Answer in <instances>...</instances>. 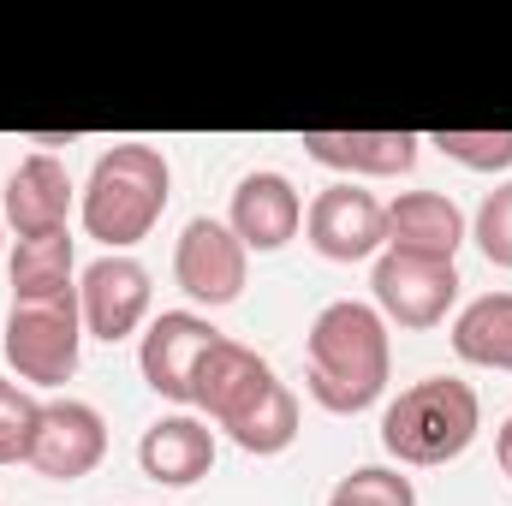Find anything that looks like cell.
I'll list each match as a JSON object with an SVG mask.
<instances>
[{
	"label": "cell",
	"mask_w": 512,
	"mask_h": 506,
	"mask_svg": "<svg viewBox=\"0 0 512 506\" xmlns=\"http://www.w3.org/2000/svg\"><path fill=\"white\" fill-rule=\"evenodd\" d=\"M221 340V328L197 310H161L143 340H137V370L149 381L155 399H173V405H191V381L197 364L209 358V346Z\"/></svg>",
	"instance_id": "9c48e42d"
},
{
	"label": "cell",
	"mask_w": 512,
	"mask_h": 506,
	"mask_svg": "<svg viewBox=\"0 0 512 506\" xmlns=\"http://www.w3.org/2000/svg\"><path fill=\"white\" fill-rule=\"evenodd\" d=\"M149 268L137 256H96L84 274H78V310H84V334L90 340H126L143 328L149 316Z\"/></svg>",
	"instance_id": "8fae6325"
},
{
	"label": "cell",
	"mask_w": 512,
	"mask_h": 506,
	"mask_svg": "<svg viewBox=\"0 0 512 506\" xmlns=\"http://www.w3.org/2000/svg\"><path fill=\"white\" fill-rule=\"evenodd\" d=\"M310 161L352 173V179H399L417 167V131H304L298 137Z\"/></svg>",
	"instance_id": "2e32d148"
},
{
	"label": "cell",
	"mask_w": 512,
	"mask_h": 506,
	"mask_svg": "<svg viewBox=\"0 0 512 506\" xmlns=\"http://www.w3.org/2000/svg\"><path fill=\"white\" fill-rule=\"evenodd\" d=\"M245 274H251V251L239 245V233L215 215H197L185 221L179 245H173V280L191 304L203 310H221L245 292Z\"/></svg>",
	"instance_id": "ba28073f"
},
{
	"label": "cell",
	"mask_w": 512,
	"mask_h": 506,
	"mask_svg": "<svg viewBox=\"0 0 512 506\" xmlns=\"http://www.w3.org/2000/svg\"><path fill=\"white\" fill-rule=\"evenodd\" d=\"M167 197H173L167 155L155 143H114L90 167V185L78 197V221L96 245L126 256L131 245H143L155 233V221L167 215Z\"/></svg>",
	"instance_id": "3957f363"
},
{
	"label": "cell",
	"mask_w": 512,
	"mask_h": 506,
	"mask_svg": "<svg viewBox=\"0 0 512 506\" xmlns=\"http://www.w3.org/2000/svg\"><path fill=\"white\" fill-rule=\"evenodd\" d=\"M429 143L471 173H507L512 167V131H435Z\"/></svg>",
	"instance_id": "44dd1931"
},
{
	"label": "cell",
	"mask_w": 512,
	"mask_h": 506,
	"mask_svg": "<svg viewBox=\"0 0 512 506\" xmlns=\"http://www.w3.org/2000/svg\"><path fill=\"white\" fill-rule=\"evenodd\" d=\"M36 423H42V399L0 376V465H24L30 459Z\"/></svg>",
	"instance_id": "ffe728a7"
},
{
	"label": "cell",
	"mask_w": 512,
	"mask_h": 506,
	"mask_svg": "<svg viewBox=\"0 0 512 506\" xmlns=\"http://www.w3.org/2000/svg\"><path fill=\"white\" fill-rule=\"evenodd\" d=\"M471 239H477V251L489 256L495 268H512V179L507 185H495V191L477 203Z\"/></svg>",
	"instance_id": "7402d4cb"
},
{
	"label": "cell",
	"mask_w": 512,
	"mask_h": 506,
	"mask_svg": "<svg viewBox=\"0 0 512 506\" xmlns=\"http://www.w3.org/2000/svg\"><path fill=\"white\" fill-rule=\"evenodd\" d=\"M102 459H108V423H102V411L84 405V399H48L24 465L36 477H48V483H78Z\"/></svg>",
	"instance_id": "30bf717a"
},
{
	"label": "cell",
	"mask_w": 512,
	"mask_h": 506,
	"mask_svg": "<svg viewBox=\"0 0 512 506\" xmlns=\"http://www.w3.org/2000/svg\"><path fill=\"white\" fill-rule=\"evenodd\" d=\"M304 239L328 262H376L387 251V203L358 179H334L304 209Z\"/></svg>",
	"instance_id": "8992f818"
},
{
	"label": "cell",
	"mask_w": 512,
	"mask_h": 506,
	"mask_svg": "<svg viewBox=\"0 0 512 506\" xmlns=\"http://www.w3.org/2000/svg\"><path fill=\"white\" fill-rule=\"evenodd\" d=\"M191 405L203 411L209 429H221L239 453H256V459H274L298 441V393L274 376V364L262 352L227 340V334L197 364Z\"/></svg>",
	"instance_id": "6da1fadb"
},
{
	"label": "cell",
	"mask_w": 512,
	"mask_h": 506,
	"mask_svg": "<svg viewBox=\"0 0 512 506\" xmlns=\"http://www.w3.org/2000/svg\"><path fill=\"white\" fill-rule=\"evenodd\" d=\"M0 221L18 239H48L72 227V173L60 155L36 149L6 173V197H0Z\"/></svg>",
	"instance_id": "7c38bea8"
},
{
	"label": "cell",
	"mask_w": 512,
	"mask_h": 506,
	"mask_svg": "<svg viewBox=\"0 0 512 506\" xmlns=\"http://www.w3.org/2000/svg\"><path fill=\"white\" fill-rule=\"evenodd\" d=\"M495 459H501V471H507V483H512V417L495 429Z\"/></svg>",
	"instance_id": "603a6c76"
},
{
	"label": "cell",
	"mask_w": 512,
	"mask_h": 506,
	"mask_svg": "<svg viewBox=\"0 0 512 506\" xmlns=\"http://www.w3.org/2000/svg\"><path fill=\"white\" fill-rule=\"evenodd\" d=\"M328 506H417V489L393 465H358L334 483Z\"/></svg>",
	"instance_id": "d6986e66"
},
{
	"label": "cell",
	"mask_w": 512,
	"mask_h": 506,
	"mask_svg": "<svg viewBox=\"0 0 512 506\" xmlns=\"http://www.w3.org/2000/svg\"><path fill=\"white\" fill-rule=\"evenodd\" d=\"M483 429V399L477 387L459 376H423L399 387V399H387L382 411V447L399 465H453Z\"/></svg>",
	"instance_id": "277c9868"
},
{
	"label": "cell",
	"mask_w": 512,
	"mask_h": 506,
	"mask_svg": "<svg viewBox=\"0 0 512 506\" xmlns=\"http://www.w3.org/2000/svg\"><path fill=\"white\" fill-rule=\"evenodd\" d=\"M465 239H471L465 209H459L447 191H399V197L387 203V251L453 262Z\"/></svg>",
	"instance_id": "9a60e30c"
},
{
	"label": "cell",
	"mask_w": 512,
	"mask_h": 506,
	"mask_svg": "<svg viewBox=\"0 0 512 506\" xmlns=\"http://www.w3.org/2000/svg\"><path fill=\"white\" fill-rule=\"evenodd\" d=\"M12 304L30 298H72L78 292V251L72 233H48V239H12Z\"/></svg>",
	"instance_id": "e0dca14e"
},
{
	"label": "cell",
	"mask_w": 512,
	"mask_h": 506,
	"mask_svg": "<svg viewBox=\"0 0 512 506\" xmlns=\"http://www.w3.org/2000/svg\"><path fill=\"white\" fill-rule=\"evenodd\" d=\"M370 292H376V310L393 328H441L447 310L459 304V268L453 262H435V256H405V251H382L370 268Z\"/></svg>",
	"instance_id": "52a82bcc"
},
{
	"label": "cell",
	"mask_w": 512,
	"mask_h": 506,
	"mask_svg": "<svg viewBox=\"0 0 512 506\" xmlns=\"http://www.w3.org/2000/svg\"><path fill=\"white\" fill-rule=\"evenodd\" d=\"M12 376L30 387H66L84 358V310L72 298H30L6 310V340H0Z\"/></svg>",
	"instance_id": "5b68a950"
},
{
	"label": "cell",
	"mask_w": 512,
	"mask_h": 506,
	"mask_svg": "<svg viewBox=\"0 0 512 506\" xmlns=\"http://www.w3.org/2000/svg\"><path fill=\"white\" fill-rule=\"evenodd\" d=\"M453 352L477 370H512V292H483L453 316Z\"/></svg>",
	"instance_id": "ac0fdd59"
},
{
	"label": "cell",
	"mask_w": 512,
	"mask_h": 506,
	"mask_svg": "<svg viewBox=\"0 0 512 506\" xmlns=\"http://www.w3.org/2000/svg\"><path fill=\"white\" fill-rule=\"evenodd\" d=\"M0 245H6V221H0Z\"/></svg>",
	"instance_id": "cb8c5ba5"
},
{
	"label": "cell",
	"mask_w": 512,
	"mask_h": 506,
	"mask_svg": "<svg viewBox=\"0 0 512 506\" xmlns=\"http://www.w3.org/2000/svg\"><path fill=\"white\" fill-rule=\"evenodd\" d=\"M304 358H310L304 387L322 411H334V417L370 411L387 393V376H393V340H387L382 310L358 304V298L322 304L316 322H310Z\"/></svg>",
	"instance_id": "7a4b0ae2"
},
{
	"label": "cell",
	"mask_w": 512,
	"mask_h": 506,
	"mask_svg": "<svg viewBox=\"0 0 512 506\" xmlns=\"http://www.w3.org/2000/svg\"><path fill=\"white\" fill-rule=\"evenodd\" d=\"M137 465L149 483L161 489H191L215 471V429L191 411H173V417H155L137 441Z\"/></svg>",
	"instance_id": "5bb4252c"
},
{
	"label": "cell",
	"mask_w": 512,
	"mask_h": 506,
	"mask_svg": "<svg viewBox=\"0 0 512 506\" xmlns=\"http://www.w3.org/2000/svg\"><path fill=\"white\" fill-rule=\"evenodd\" d=\"M227 227L239 233V245L256 256L268 251H286L304 227V197L286 173L262 167V173H245L233 185V209H227Z\"/></svg>",
	"instance_id": "4fadbf2b"
}]
</instances>
